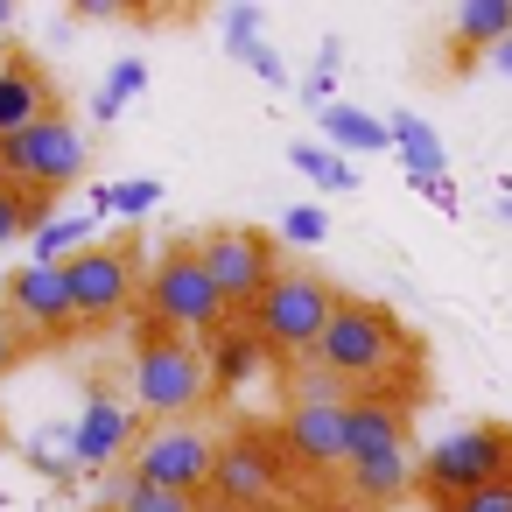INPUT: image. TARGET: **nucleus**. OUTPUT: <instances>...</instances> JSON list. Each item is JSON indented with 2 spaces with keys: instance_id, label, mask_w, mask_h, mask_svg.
Segmentation results:
<instances>
[{
  "instance_id": "obj_1",
  "label": "nucleus",
  "mask_w": 512,
  "mask_h": 512,
  "mask_svg": "<svg viewBox=\"0 0 512 512\" xmlns=\"http://www.w3.org/2000/svg\"><path fill=\"white\" fill-rule=\"evenodd\" d=\"M309 358H323V365L358 393V386H379L393 365H407V358H414V337L400 330V316H393L386 302L344 295V302H337V316H330V330L316 337V351H309Z\"/></svg>"
},
{
  "instance_id": "obj_2",
  "label": "nucleus",
  "mask_w": 512,
  "mask_h": 512,
  "mask_svg": "<svg viewBox=\"0 0 512 512\" xmlns=\"http://www.w3.org/2000/svg\"><path fill=\"white\" fill-rule=\"evenodd\" d=\"M498 477H512V428L505 421H463L421 449V491L435 505H456Z\"/></svg>"
},
{
  "instance_id": "obj_3",
  "label": "nucleus",
  "mask_w": 512,
  "mask_h": 512,
  "mask_svg": "<svg viewBox=\"0 0 512 512\" xmlns=\"http://www.w3.org/2000/svg\"><path fill=\"white\" fill-rule=\"evenodd\" d=\"M127 386H134V407L148 421H197V407L211 400V358L190 337H148L134 351Z\"/></svg>"
},
{
  "instance_id": "obj_4",
  "label": "nucleus",
  "mask_w": 512,
  "mask_h": 512,
  "mask_svg": "<svg viewBox=\"0 0 512 512\" xmlns=\"http://www.w3.org/2000/svg\"><path fill=\"white\" fill-rule=\"evenodd\" d=\"M148 316H155V337H218L225 330V302H218V288H211V274H204V260H197V239L190 246H169L162 260H155V274H148Z\"/></svg>"
},
{
  "instance_id": "obj_5",
  "label": "nucleus",
  "mask_w": 512,
  "mask_h": 512,
  "mask_svg": "<svg viewBox=\"0 0 512 512\" xmlns=\"http://www.w3.org/2000/svg\"><path fill=\"white\" fill-rule=\"evenodd\" d=\"M337 302H344V295H337L316 267H281V274H274V288L246 309V323L267 337V351H295V358H309V351H316V337L330 330Z\"/></svg>"
},
{
  "instance_id": "obj_6",
  "label": "nucleus",
  "mask_w": 512,
  "mask_h": 512,
  "mask_svg": "<svg viewBox=\"0 0 512 512\" xmlns=\"http://www.w3.org/2000/svg\"><path fill=\"white\" fill-rule=\"evenodd\" d=\"M85 169H92V141H85V127H78V120H64V113L36 120V127H29V134H15V141H0V183L36 190V197L71 190Z\"/></svg>"
},
{
  "instance_id": "obj_7",
  "label": "nucleus",
  "mask_w": 512,
  "mask_h": 512,
  "mask_svg": "<svg viewBox=\"0 0 512 512\" xmlns=\"http://www.w3.org/2000/svg\"><path fill=\"white\" fill-rule=\"evenodd\" d=\"M127 470L148 484V491H190V498H211V477H218V435L204 421H148V435L134 442Z\"/></svg>"
},
{
  "instance_id": "obj_8",
  "label": "nucleus",
  "mask_w": 512,
  "mask_h": 512,
  "mask_svg": "<svg viewBox=\"0 0 512 512\" xmlns=\"http://www.w3.org/2000/svg\"><path fill=\"white\" fill-rule=\"evenodd\" d=\"M197 260H204V274H211V288H218L225 309H253V302L274 288V274H281L274 232H260V225L204 232V239H197Z\"/></svg>"
},
{
  "instance_id": "obj_9",
  "label": "nucleus",
  "mask_w": 512,
  "mask_h": 512,
  "mask_svg": "<svg viewBox=\"0 0 512 512\" xmlns=\"http://www.w3.org/2000/svg\"><path fill=\"white\" fill-rule=\"evenodd\" d=\"M64 281H71V309H78V323H106V316H120L134 295H141V246H85L71 267H64Z\"/></svg>"
},
{
  "instance_id": "obj_10",
  "label": "nucleus",
  "mask_w": 512,
  "mask_h": 512,
  "mask_svg": "<svg viewBox=\"0 0 512 512\" xmlns=\"http://www.w3.org/2000/svg\"><path fill=\"white\" fill-rule=\"evenodd\" d=\"M148 435V414L134 407V400H120V393H85V407H78V421H71V456H78V470H92V477H106V470H120L127 456H134V442Z\"/></svg>"
},
{
  "instance_id": "obj_11",
  "label": "nucleus",
  "mask_w": 512,
  "mask_h": 512,
  "mask_svg": "<svg viewBox=\"0 0 512 512\" xmlns=\"http://www.w3.org/2000/svg\"><path fill=\"white\" fill-rule=\"evenodd\" d=\"M8 330L15 337H64L71 323H78V309H71V281H64V267H15V281H8Z\"/></svg>"
},
{
  "instance_id": "obj_12",
  "label": "nucleus",
  "mask_w": 512,
  "mask_h": 512,
  "mask_svg": "<svg viewBox=\"0 0 512 512\" xmlns=\"http://www.w3.org/2000/svg\"><path fill=\"white\" fill-rule=\"evenodd\" d=\"M274 491H281L274 442H267L260 428L225 435V442H218V477H211V498H225L232 512H246V505H260V498H274Z\"/></svg>"
},
{
  "instance_id": "obj_13",
  "label": "nucleus",
  "mask_w": 512,
  "mask_h": 512,
  "mask_svg": "<svg viewBox=\"0 0 512 512\" xmlns=\"http://www.w3.org/2000/svg\"><path fill=\"white\" fill-rule=\"evenodd\" d=\"M281 442L309 470H351V400L344 407H288Z\"/></svg>"
},
{
  "instance_id": "obj_14",
  "label": "nucleus",
  "mask_w": 512,
  "mask_h": 512,
  "mask_svg": "<svg viewBox=\"0 0 512 512\" xmlns=\"http://www.w3.org/2000/svg\"><path fill=\"white\" fill-rule=\"evenodd\" d=\"M204 358H211V393H246L267 365H274V351H267V337L239 316V323H225L211 344H204Z\"/></svg>"
},
{
  "instance_id": "obj_15",
  "label": "nucleus",
  "mask_w": 512,
  "mask_h": 512,
  "mask_svg": "<svg viewBox=\"0 0 512 512\" xmlns=\"http://www.w3.org/2000/svg\"><path fill=\"white\" fill-rule=\"evenodd\" d=\"M57 113V92H50V78L36 71V64H0V141H15V134H29L36 120H50Z\"/></svg>"
},
{
  "instance_id": "obj_16",
  "label": "nucleus",
  "mask_w": 512,
  "mask_h": 512,
  "mask_svg": "<svg viewBox=\"0 0 512 512\" xmlns=\"http://www.w3.org/2000/svg\"><path fill=\"white\" fill-rule=\"evenodd\" d=\"M323 148H337L344 162L351 155H379V148H393V127L379 120V113H365V106H351V99H337V106H323Z\"/></svg>"
},
{
  "instance_id": "obj_17",
  "label": "nucleus",
  "mask_w": 512,
  "mask_h": 512,
  "mask_svg": "<svg viewBox=\"0 0 512 512\" xmlns=\"http://www.w3.org/2000/svg\"><path fill=\"white\" fill-rule=\"evenodd\" d=\"M351 477V491H358V505H400L414 484H421V456L414 449H393V456H372V463H351L344 470Z\"/></svg>"
},
{
  "instance_id": "obj_18",
  "label": "nucleus",
  "mask_w": 512,
  "mask_h": 512,
  "mask_svg": "<svg viewBox=\"0 0 512 512\" xmlns=\"http://www.w3.org/2000/svg\"><path fill=\"white\" fill-rule=\"evenodd\" d=\"M386 127H393V148L407 162V183H449V148L421 113H393Z\"/></svg>"
},
{
  "instance_id": "obj_19",
  "label": "nucleus",
  "mask_w": 512,
  "mask_h": 512,
  "mask_svg": "<svg viewBox=\"0 0 512 512\" xmlns=\"http://www.w3.org/2000/svg\"><path fill=\"white\" fill-rule=\"evenodd\" d=\"M512 36V0H463V8H449V43L456 57H491L498 43Z\"/></svg>"
},
{
  "instance_id": "obj_20",
  "label": "nucleus",
  "mask_w": 512,
  "mask_h": 512,
  "mask_svg": "<svg viewBox=\"0 0 512 512\" xmlns=\"http://www.w3.org/2000/svg\"><path fill=\"white\" fill-rule=\"evenodd\" d=\"M85 246H92V218L71 211V218H50V225L29 239V260H36V267H71Z\"/></svg>"
},
{
  "instance_id": "obj_21",
  "label": "nucleus",
  "mask_w": 512,
  "mask_h": 512,
  "mask_svg": "<svg viewBox=\"0 0 512 512\" xmlns=\"http://www.w3.org/2000/svg\"><path fill=\"white\" fill-rule=\"evenodd\" d=\"M288 169L309 176L316 190H358V169H351L337 148H323V141H295V148H288Z\"/></svg>"
},
{
  "instance_id": "obj_22",
  "label": "nucleus",
  "mask_w": 512,
  "mask_h": 512,
  "mask_svg": "<svg viewBox=\"0 0 512 512\" xmlns=\"http://www.w3.org/2000/svg\"><path fill=\"white\" fill-rule=\"evenodd\" d=\"M155 204H162L155 176H127V183H99L92 190V218H148Z\"/></svg>"
},
{
  "instance_id": "obj_23",
  "label": "nucleus",
  "mask_w": 512,
  "mask_h": 512,
  "mask_svg": "<svg viewBox=\"0 0 512 512\" xmlns=\"http://www.w3.org/2000/svg\"><path fill=\"white\" fill-rule=\"evenodd\" d=\"M288 400L295 407H344V400H358L323 358H295V372H288Z\"/></svg>"
},
{
  "instance_id": "obj_24",
  "label": "nucleus",
  "mask_w": 512,
  "mask_h": 512,
  "mask_svg": "<svg viewBox=\"0 0 512 512\" xmlns=\"http://www.w3.org/2000/svg\"><path fill=\"white\" fill-rule=\"evenodd\" d=\"M43 225H50V197L0 183V246H15V239H29V232H43Z\"/></svg>"
},
{
  "instance_id": "obj_25",
  "label": "nucleus",
  "mask_w": 512,
  "mask_h": 512,
  "mask_svg": "<svg viewBox=\"0 0 512 512\" xmlns=\"http://www.w3.org/2000/svg\"><path fill=\"white\" fill-rule=\"evenodd\" d=\"M141 85H148V64H141V57H120V64H113V78L92 92V120H99V127H113V120L127 113V99H141Z\"/></svg>"
},
{
  "instance_id": "obj_26",
  "label": "nucleus",
  "mask_w": 512,
  "mask_h": 512,
  "mask_svg": "<svg viewBox=\"0 0 512 512\" xmlns=\"http://www.w3.org/2000/svg\"><path fill=\"white\" fill-rule=\"evenodd\" d=\"M337 64H344V43L330 36V43L316 50V71L302 78V99H309L316 113H323V106H337Z\"/></svg>"
},
{
  "instance_id": "obj_27",
  "label": "nucleus",
  "mask_w": 512,
  "mask_h": 512,
  "mask_svg": "<svg viewBox=\"0 0 512 512\" xmlns=\"http://www.w3.org/2000/svg\"><path fill=\"white\" fill-rule=\"evenodd\" d=\"M281 239H288V246H323V239H330V218H323L316 204H295V211H281Z\"/></svg>"
},
{
  "instance_id": "obj_28",
  "label": "nucleus",
  "mask_w": 512,
  "mask_h": 512,
  "mask_svg": "<svg viewBox=\"0 0 512 512\" xmlns=\"http://www.w3.org/2000/svg\"><path fill=\"white\" fill-rule=\"evenodd\" d=\"M260 15H267V8H253V0L225 8V50H232V57H246V50L260 43Z\"/></svg>"
},
{
  "instance_id": "obj_29",
  "label": "nucleus",
  "mask_w": 512,
  "mask_h": 512,
  "mask_svg": "<svg viewBox=\"0 0 512 512\" xmlns=\"http://www.w3.org/2000/svg\"><path fill=\"white\" fill-rule=\"evenodd\" d=\"M92 491H99V512H127V505H134V491H141V477L120 463V470H106Z\"/></svg>"
},
{
  "instance_id": "obj_30",
  "label": "nucleus",
  "mask_w": 512,
  "mask_h": 512,
  "mask_svg": "<svg viewBox=\"0 0 512 512\" xmlns=\"http://www.w3.org/2000/svg\"><path fill=\"white\" fill-rule=\"evenodd\" d=\"M127 512H204V498H190V491H134V505Z\"/></svg>"
},
{
  "instance_id": "obj_31",
  "label": "nucleus",
  "mask_w": 512,
  "mask_h": 512,
  "mask_svg": "<svg viewBox=\"0 0 512 512\" xmlns=\"http://www.w3.org/2000/svg\"><path fill=\"white\" fill-rule=\"evenodd\" d=\"M442 512H512V477H498V484H484V491H470V498H456Z\"/></svg>"
},
{
  "instance_id": "obj_32",
  "label": "nucleus",
  "mask_w": 512,
  "mask_h": 512,
  "mask_svg": "<svg viewBox=\"0 0 512 512\" xmlns=\"http://www.w3.org/2000/svg\"><path fill=\"white\" fill-rule=\"evenodd\" d=\"M246 64H253V78H267L274 92L288 85V64H281V50H274V43H253V50H246Z\"/></svg>"
},
{
  "instance_id": "obj_33",
  "label": "nucleus",
  "mask_w": 512,
  "mask_h": 512,
  "mask_svg": "<svg viewBox=\"0 0 512 512\" xmlns=\"http://www.w3.org/2000/svg\"><path fill=\"white\" fill-rule=\"evenodd\" d=\"M414 190H421V197H428V204H435V211H442V218H449V211H456V183H414Z\"/></svg>"
},
{
  "instance_id": "obj_34",
  "label": "nucleus",
  "mask_w": 512,
  "mask_h": 512,
  "mask_svg": "<svg viewBox=\"0 0 512 512\" xmlns=\"http://www.w3.org/2000/svg\"><path fill=\"white\" fill-rule=\"evenodd\" d=\"M15 344H22V337H15V330H8V316H0V379H8V372H15V358H22V351H15Z\"/></svg>"
},
{
  "instance_id": "obj_35",
  "label": "nucleus",
  "mask_w": 512,
  "mask_h": 512,
  "mask_svg": "<svg viewBox=\"0 0 512 512\" xmlns=\"http://www.w3.org/2000/svg\"><path fill=\"white\" fill-rule=\"evenodd\" d=\"M491 71H498V78H512V36H505V43L491 50Z\"/></svg>"
},
{
  "instance_id": "obj_36",
  "label": "nucleus",
  "mask_w": 512,
  "mask_h": 512,
  "mask_svg": "<svg viewBox=\"0 0 512 512\" xmlns=\"http://www.w3.org/2000/svg\"><path fill=\"white\" fill-rule=\"evenodd\" d=\"M8 22H15V0H0V29H8Z\"/></svg>"
},
{
  "instance_id": "obj_37",
  "label": "nucleus",
  "mask_w": 512,
  "mask_h": 512,
  "mask_svg": "<svg viewBox=\"0 0 512 512\" xmlns=\"http://www.w3.org/2000/svg\"><path fill=\"white\" fill-rule=\"evenodd\" d=\"M204 512H232V505H225V498H204Z\"/></svg>"
},
{
  "instance_id": "obj_38",
  "label": "nucleus",
  "mask_w": 512,
  "mask_h": 512,
  "mask_svg": "<svg viewBox=\"0 0 512 512\" xmlns=\"http://www.w3.org/2000/svg\"><path fill=\"white\" fill-rule=\"evenodd\" d=\"M8 281H15V274H8V267H0V302H8Z\"/></svg>"
},
{
  "instance_id": "obj_39",
  "label": "nucleus",
  "mask_w": 512,
  "mask_h": 512,
  "mask_svg": "<svg viewBox=\"0 0 512 512\" xmlns=\"http://www.w3.org/2000/svg\"><path fill=\"white\" fill-rule=\"evenodd\" d=\"M498 218H512V197H498Z\"/></svg>"
}]
</instances>
